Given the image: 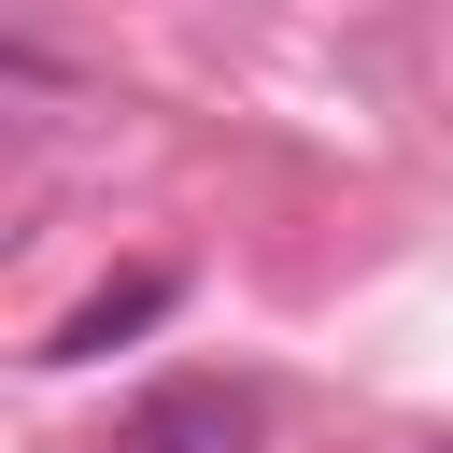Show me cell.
I'll use <instances>...</instances> for the list:
<instances>
[{
	"label": "cell",
	"mask_w": 453,
	"mask_h": 453,
	"mask_svg": "<svg viewBox=\"0 0 453 453\" xmlns=\"http://www.w3.org/2000/svg\"><path fill=\"white\" fill-rule=\"evenodd\" d=\"M170 297H184L170 269H127L113 297H85V311H57V340H42V368H85V354H113V340H127V326H156Z\"/></svg>",
	"instance_id": "cell-2"
},
{
	"label": "cell",
	"mask_w": 453,
	"mask_h": 453,
	"mask_svg": "<svg viewBox=\"0 0 453 453\" xmlns=\"http://www.w3.org/2000/svg\"><path fill=\"white\" fill-rule=\"evenodd\" d=\"M113 453H255V396L241 382H156L113 425Z\"/></svg>",
	"instance_id": "cell-1"
}]
</instances>
